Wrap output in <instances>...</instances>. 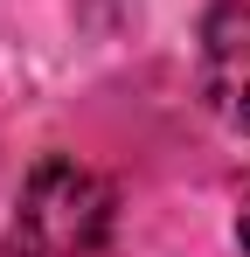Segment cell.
<instances>
[{
  "label": "cell",
  "instance_id": "7a4b0ae2",
  "mask_svg": "<svg viewBox=\"0 0 250 257\" xmlns=\"http://www.w3.org/2000/svg\"><path fill=\"white\" fill-rule=\"evenodd\" d=\"M202 97L229 132H250V0H215L195 28Z\"/></svg>",
  "mask_w": 250,
  "mask_h": 257
},
{
  "label": "cell",
  "instance_id": "6da1fadb",
  "mask_svg": "<svg viewBox=\"0 0 250 257\" xmlns=\"http://www.w3.org/2000/svg\"><path fill=\"white\" fill-rule=\"evenodd\" d=\"M111 222H118V188L104 174L83 167L77 153H42L14 195L0 250L7 257H97L111 243Z\"/></svg>",
  "mask_w": 250,
  "mask_h": 257
},
{
  "label": "cell",
  "instance_id": "3957f363",
  "mask_svg": "<svg viewBox=\"0 0 250 257\" xmlns=\"http://www.w3.org/2000/svg\"><path fill=\"white\" fill-rule=\"evenodd\" d=\"M236 243H243V257H250V209L236 215Z\"/></svg>",
  "mask_w": 250,
  "mask_h": 257
}]
</instances>
